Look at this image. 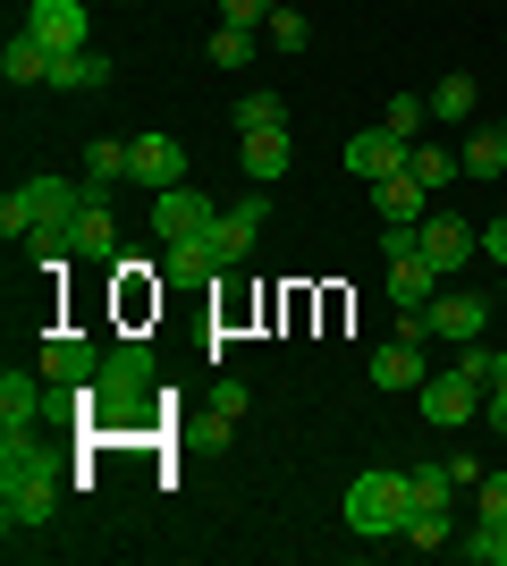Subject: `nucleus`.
Listing matches in <instances>:
<instances>
[{"mask_svg": "<svg viewBox=\"0 0 507 566\" xmlns=\"http://www.w3.org/2000/svg\"><path fill=\"white\" fill-rule=\"evenodd\" d=\"M43 373L76 398V389H94V380H102V347L85 331H60V338H43Z\"/></svg>", "mask_w": 507, "mask_h": 566, "instance_id": "nucleus-9", "label": "nucleus"}, {"mask_svg": "<svg viewBox=\"0 0 507 566\" xmlns=\"http://www.w3.org/2000/svg\"><path fill=\"white\" fill-rule=\"evenodd\" d=\"M51 85H60V94H102V85H110V60H102L94 43L60 51V60H51Z\"/></svg>", "mask_w": 507, "mask_h": 566, "instance_id": "nucleus-18", "label": "nucleus"}, {"mask_svg": "<svg viewBox=\"0 0 507 566\" xmlns=\"http://www.w3.org/2000/svg\"><path fill=\"white\" fill-rule=\"evenodd\" d=\"M483 524H507V473H483V499H474Z\"/></svg>", "mask_w": 507, "mask_h": 566, "instance_id": "nucleus-36", "label": "nucleus"}, {"mask_svg": "<svg viewBox=\"0 0 507 566\" xmlns=\"http://www.w3.org/2000/svg\"><path fill=\"white\" fill-rule=\"evenodd\" d=\"M499 136H507V127H499Z\"/></svg>", "mask_w": 507, "mask_h": 566, "instance_id": "nucleus-42", "label": "nucleus"}, {"mask_svg": "<svg viewBox=\"0 0 507 566\" xmlns=\"http://www.w3.org/2000/svg\"><path fill=\"white\" fill-rule=\"evenodd\" d=\"M499 296H507V280H499Z\"/></svg>", "mask_w": 507, "mask_h": 566, "instance_id": "nucleus-41", "label": "nucleus"}, {"mask_svg": "<svg viewBox=\"0 0 507 566\" xmlns=\"http://www.w3.org/2000/svg\"><path fill=\"white\" fill-rule=\"evenodd\" d=\"M457 161H465V178H499L507 169V136L499 127H474V136L457 144Z\"/></svg>", "mask_w": 507, "mask_h": 566, "instance_id": "nucleus-22", "label": "nucleus"}, {"mask_svg": "<svg viewBox=\"0 0 507 566\" xmlns=\"http://www.w3.org/2000/svg\"><path fill=\"white\" fill-rule=\"evenodd\" d=\"M25 203H34V245L60 262L76 237V212L94 203V187H76V178H25Z\"/></svg>", "mask_w": 507, "mask_h": 566, "instance_id": "nucleus-4", "label": "nucleus"}, {"mask_svg": "<svg viewBox=\"0 0 507 566\" xmlns=\"http://www.w3.org/2000/svg\"><path fill=\"white\" fill-rule=\"evenodd\" d=\"M229 212H237V220H254V229H263V220H271V187H245L237 203H229Z\"/></svg>", "mask_w": 507, "mask_h": 566, "instance_id": "nucleus-38", "label": "nucleus"}, {"mask_svg": "<svg viewBox=\"0 0 507 566\" xmlns=\"http://www.w3.org/2000/svg\"><path fill=\"white\" fill-rule=\"evenodd\" d=\"M440 280H448V271H432V262L423 254H406V262H389V305L398 313H423L440 296Z\"/></svg>", "mask_w": 507, "mask_h": 566, "instance_id": "nucleus-16", "label": "nucleus"}, {"mask_svg": "<svg viewBox=\"0 0 507 566\" xmlns=\"http://www.w3.org/2000/svg\"><path fill=\"white\" fill-rule=\"evenodd\" d=\"M406 153H414L406 136L363 127V136H347V153H338V161H347V178H356V187H381V178H398V169H406Z\"/></svg>", "mask_w": 507, "mask_h": 566, "instance_id": "nucleus-6", "label": "nucleus"}, {"mask_svg": "<svg viewBox=\"0 0 507 566\" xmlns=\"http://www.w3.org/2000/svg\"><path fill=\"white\" fill-rule=\"evenodd\" d=\"M127 178V144L119 136H85V187H119Z\"/></svg>", "mask_w": 507, "mask_h": 566, "instance_id": "nucleus-25", "label": "nucleus"}, {"mask_svg": "<svg viewBox=\"0 0 507 566\" xmlns=\"http://www.w3.org/2000/svg\"><path fill=\"white\" fill-rule=\"evenodd\" d=\"M161 271H169V280H212V271H220L212 237H169V245H161Z\"/></svg>", "mask_w": 507, "mask_h": 566, "instance_id": "nucleus-20", "label": "nucleus"}, {"mask_svg": "<svg viewBox=\"0 0 507 566\" xmlns=\"http://www.w3.org/2000/svg\"><path fill=\"white\" fill-rule=\"evenodd\" d=\"M212 220H220V203H212V195H194V187H161V195H152V237H161V245H169V237H203Z\"/></svg>", "mask_w": 507, "mask_h": 566, "instance_id": "nucleus-11", "label": "nucleus"}, {"mask_svg": "<svg viewBox=\"0 0 507 566\" xmlns=\"http://www.w3.org/2000/svg\"><path fill=\"white\" fill-rule=\"evenodd\" d=\"M381 127H389V136H406V144H423V127H440V118H432V94H389Z\"/></svg>", "mask_w": 507, "mask_h": 566, "instance_id": "nucleus-21", "label": "nucleus"}, {"mask_svg": "<svg viewBox=\"0 0 507 566\" xmlns=\"http://www.w3.org/2000/svg\"><path fill=\"white\" fill-rule=\"evenodd\" d=\"M25 34L60 60V51H85V0H25Z\"/></svg>", "mask_w": 507, "mask_h": 566, "instance_id": "nucleus-10", "label": "nucleus"}, {"mask_svg": "<svg viewBox=\"0 0 507 566\" xmlns=\"http://www.w3.org/2000/svg\"><path fill=\"white\" fill-rule=\"evenodd\" d=\"M483 415H490V431H507V389H483Z\"/></svg>", "mask_w": 507, "mask_h": 566, "instance_id": "nucleus-40", "label": "nucleus"}, {"mask_svg": "<svg viewBox=\"0 0 507 566\" xmlns=\"http://www.w3.org/2000/svg\"><path fill=\"white\" fill-rule=\"evenodd\" d=\"M271 0H220V25H263Z\"/></svg>", "mask_w": 507, "mask_h": 566, "instance_id": "nucleus-37", "label": "nucleus"}, {"mask_svg": "<svg viewBox=\"0 0 507 566\" xmlns=\"http://www.w3.org/2000/svg\"><path fill=\"white\" fill-rule=\"evenodd\" d=\"M0 237H9V245H18V237H34V203H25V187L0 195Z\"/></svg>", "mask_w": 507, "mask_h": 566, "instance_id": "nucleus-34", "label": "nucleus"}, {"mask_svg": "<svg viewBox=\"0 0 507 566\" xmlns=\"http://www.w3.org/2000/svg\"><path fill=\"white\" fill-rule=\"evenodd\" d=\"M423 322H432V338L465 347V338H483V331H490V296H474V287H440L432 305H423Z\"/></svg>", "mask_w": 507, "mask_h": 566, "instance_id": "nucleus-7", "label": "nucleus"}, {"mask_svg": "<svg viewBox=\"0 0 507 566\" xmlns=\"http://www.w3.org/2000/svg\"><path fill=\"white\" fill-rule=\"evenodd\" d=\"M68 254H85L102 271V262H119V220H110V203H102V187H94V203L76 212V237H68Z\"/></svg>", "mask_w": 507, "mask_h": 566, "instance_id": "nucleus-15", "label": "nucleus"}, {"mask_svg": "<svg viewBox=\"0 0 507 566\" xmlns=\"http://www.w3.org/2000/svg\"><path fill=\"white\" fill-rule=\"evenodd\" d=\"M338 516H347V533H356V542H398V533H406V516H414V473H356Z\"/></svg>", "mask_w": 507, "mask_h": 566, "instance_id": "nucleus-2", "label": "nucleus"}, {"mask_svg": "<svg viewBox=\"0 0 507 566\" xmlns=\"http://www.w3.org/2000/svg\"><path fill=\"white\" fill-rule=\"evenodd\" d=\"M372 195H381V220H423V195H432V187H423L414 169H398V178H381Z\"/></svg>", "mask_w": 507, "mask_h": 566, "instance_id": "nucleus-23", "label": "nucleus"}, {"mask_svg": "<svg viewBox=\"0 0 507 566\" xmlns=\"http://www.w3.org/2000/svg\"><path fill=\"white\" fill-rule=\"evenodd\" d=\"M398 542H414V549H448V507H414Z\"/></svg>", "mask_w": 507, "mask_h": 566, "instance_id": "nucleus-30", "label": "nucleus"}, {"mask_svg": "<svg viewBox=\"0 0 507 566\" xmlns=\"http://www.w3.org/2000/svg\"><path fill=\"white\" fill-rule=\"evenodd\" d=\"M474 566H507V524H474V542H457Z\"/></svg>", "mask_w": 507, "mask_h": 566, "instance_id": "nucleus-33", "label": "nucleus"}, {"mask_svg": "<svg viewBox=\"0 0 507 566\" xmlns=\"http://www.w3.org/2000/svg\"><path fill=\"white\" fill-rule=\"evenodd\" d=\"M483 254H490V262H499V271H507V212H499V220H490V229H483Z\"/></svg>", "mask_w": 507, "mask_h": 566, "instance_id": "nucleus-39", "label": "nucleus"}, {"mask_svg": "<svg viewBox=\"0 0 507 566\" xmlns=\"http://www.w3.org/2000/svg\"><path fill=\"white\" fill-rule=\"evenodd\" d=\"M145 380H152V347L145 338H119V347L102 355V380L85 389V406H102L110 423H127V415L145 406Z\"/></svg>", "mask_w": 507, "mask_h": 566, "instance_id": "nucleus-3", "label": "nucleus"}, {"mask_svg": "<svg viewBox=\"0 0 507 566\" xmlns=\"http://www.w3.org/2000/svg\"><path fill=\"white\" fill-rule=\"evenodd\" d=\"M423 338H389L381 355H372V389H423Z\"/></svg>", "mask_w": 507, "mask_h": 566, "instance_id": "nucleus-17", "label": "nucleus"}, {"mask_svg": "<svg viewBox=\"0 0 507 566\" xmlns=\"http://www.w3.org/2000/svg\"><path fill=\"white\" fill-rule=\"evenodd\" d=\"M0 76H9V85H51V51L18 25V34H9V51H0Z\"/></svg>", "mask_w": 507, "mask_h": 566, "instance_id": "nucleus-19", "label": "nucleus"}, {"mask_svg": "<svg viewBox=\"0 0 507 566\" xmlns=\"http://www.w3.org/2000/svg\"><path fill=\"white\" fill-rule=\"evenodd\" d=\"M237 161H245V187H279L296 169V136L288 127H254V136L237 144Z\"/></svg>", "mask_w": 507, "mask_h": 566, "instance_id": "nucleus-12", "label": "nucleus"}, {"mask_svg": "<svg viewBox=\"0 0 507 566\" xmlns=\"http://www.w3.org/2000/svg\"><path fill=\"white\" fill-rule=\"evenodd\" d=\"M212 60H220V69H254V25H220Z\"/></svg>", "mask_w": 507, "mask_h": 566, "instance_id": "nucleus-31", "label": "nucleus"}, {"mask_svg": "<svg viewBox=\"0 0 507 566\" xmlns=\"http://www.w3.org/2000/svg\"><path fill=\"white\" fill-rule=\"evenodd\" d=\"M203 237H212L220 271H237V262L254 254V220H237V212H220V220H212V229H203Z\"/></svg>", "mask_w": 507, "mask_h": 566, "instance_id": "nucleus-26", "label": "nucleus"}, {"mask_svg": "<svg viewBox=\"0 0 507 566\" xmlns=\"http://www.w3.org/2000/svg\"><path fill=\"white\" fill-rule=\"evenodd\" d=\"M229 118H237V136H254V127H288V102L271 94V85H254V94H237Z\"/></svg>", "mask_w": 507, "mask_h": 566, "instance_id": "nucleus-28", "label": "nucleus"}, {"mask_svg": "<svg viewBox=\"0 0 507 566\" xmlns=\"http://www.w3.org/2000/svg\"><path fill=\"white\" fill-rule=\"evenodd\" d=\"M423 415H432L440 431H465L474 415H483V389H474L465 373H432L423 380Z\"/></svg>", "mask_w": 507, "mask_h": 566, "instance_id": "nucleus-13", "label": "nucleus"}, {"mask_svg": "<svg viewBox=\"0 0 507 566\" xmlns=\"http://www.w3.org/2000/svg\"><path fill=\"white\" fill-rule=\"evenodd\" d=\"M51 507H60V465H51V449L34 431H0V524H9V542L34 533V524H51Z\"/></svg>", "mask_w": 507, "mask_h": 566, "instance_id": "nucleus-1", "label": "nucleus"}, {"mask_svg": "<svg viewBox=\"0 0 507 566\" xmlns=\"http://www.w3.org/2000/svg\"><path fill=\"white\" fill-rule=\"evenodd\" d=\"M245 406H254V398H245V380H229V373H220V389H212V423H237Z\"/></svg>", "mask_w": 507, "mask_h": 566, "instance_id": "nucleus-35", "label": "nucleus"}, {"mask_svg": "<svg viewBox=\"0 0 507 566\" xmlns=\"http://www.w3.org/2000/svg\"><path fill=\"white\" fill-rule=\"evenodd\" d=\"M406 169H414V178H423V187H448V178H465V161H457V153H448V144H432V136H423V144H414V153H406Z\"/></svg>", "mask_w": 507, "mask_h": 566, "instance_id": "nucleus-24", "label": "nucleus"}, {"mask_svg": "<svg viewBox=\"0 0 507 566\" xmlns=\"http://www.w3.org/2000/svg\"><path fill=\"white\" fill-rule=\"evenodd\" d=\"M432 118H440V127H465V118H474V76H440V85H432Z\"/></svg>", "mask_w": 507, "mask_h": 566, "instance_id": "nucleus-27", "label": "nucleus"}, {"mask_svg": "<svg viewBox=\"0 0 507 566\" xmlns=\"http://www.w3.org/2000/svg\"><path fill=\"white\" fill-rule=\"evenodd\" d=\"M263 43H271V51H288V60H296V51L314 43V25H305V9H271V18H263Z\"/></svg>", "mask_w": 507, "mask_h": 566, "instance_id": "nucleus-29", "label": "nucleus"}, {"mask_svg": "<svg viewBox=\"0 0 507 566\" xmlns=\"http://www.w3.org/2000/svg\"><path fill=\"white\" fill-rule=\"evenodd\" d=\"M414 507H457V473L423 465V473H414Z\"/></svg>", "mask_w": 507, "mask_h": 566, "instance_id": "nucleus-32", "label": "nucleus"}, {"mask_svg": "<svg viewBox=\"0 0 507 566\" xmlns=\"http://www.w3.org/2000/svg\"><path fill=\"white\" fill-rule=\"evenodd\" d=\"M127 178H136L145 195L187 187V144H178V136H136V144H127Z\"/></svg>", "mask_w": 507, "mask_h": 566, "instance_id": "nucleus-8", "label": "nucleus"}, {"mask_svg": "<svg viewBox=\"0 0 507 566\" xmlns=\"http://www.w3.org/2000/svg\"><path fill=\"white\" fill-rule=\"evenodd\" d=\"M43 380L51 373H18V364L0 373V431H34L51 415V406H43Z\"/></svg>", "mask_w": 507, "mask_h": 566, "instance_id": "nucleus-14", "label": "nucleus"}, {"mask_svg": "<svg viewBox=\"0 0 507 566\" xmlns=\"http://www.w3.org/2000/svg\"><path fill=\"white\" fill-rule=\"evenodd\" d=\"M414 229H423V262H432V271H465V262L483 254V229L465 212H423Z\"/></svg>", "mask_w": 507, "mask_h": 566, "instance_id": "nucleus-5", "label": "nucleus"}]
</instances>
